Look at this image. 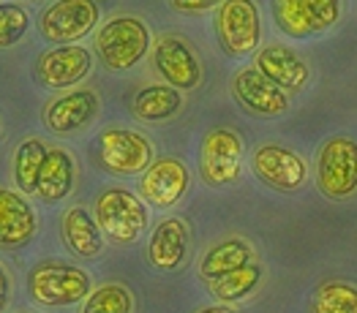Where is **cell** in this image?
<instances>
[{
    "instance_id": "obj_1",
    "label": "cell",
    "mask_w": 357,
    "mask_h": 313,
    "mask_svg": "<svg viewBox=\"0 0 357 313\" xmlns=\"http://www.w3.org/2000/svg\"><path fill=\"white\" fill-rule=\"evenodd\" d=\"M96 57L112 74H128L153 49L148 22L134 14H118L96 33Z\"/></svg>"
},
{
    "instance_id": "obj_2",
    "label": "cell",
    "mask_w": 357,
    "mask_h": 313,
    "mask_svg": "<svg viewBox=\"0 0 357 313\" xmlns=\"http://www.w3.org/2000/svg\"><path fill=\"white\" fill-rule=\"evenodd\" d=\"M90 275L60 259H44L28 273V294L41 308H71L90 294Z\"/></svg>"
},
{
    "instance_id": "obj_3",
    "label": "cell",
    "mask_w": 357,
    "mask_h": 313,
    "mask_svg": "<svg viewBox=\"0 0 357 313\" xmlns=\"http://www.w3.org/2000/svg\"><path fill=\"white\" fill-rule=\"evenodd\" d=\"M96 224L104 231V240H109L118 248L134 245L150 224V210L139 194L128 188H107L96 197Z\"/></svg>"
},
{
    "instance_id": "obj_4",
    "label": "cell",
    "mask_w": 357,
    "mask_h": 313,
    "mask_svg": "<svg viewBox=\"0 0 357 313\" xmlns=\"http://www.w3.org/2000/svg\"><path fill=\"white\" fill-rule=\"evenodd\" d=\"M319 194L330 201H347L357 197V139L347 134L328 137L317 150L314 171Z\"/></svg>"
},
{
    "instance_id": "obj_5",
    "label": "cell",
    "mask_w": 357,
    "mask_h": 313,
    "mask_svg": "<svg viewBox=\"0 0 357 313\" xmlns=\"http://www.w3.org/2000/svg\"><path fill=\"white\" fill-rule=\"evenodd\" d=\"M215 38L227 57L257 55L262 47V11L257 0H224L215 8Z\"/></svg>"
},
{
    "instance_id": "obj_6",
    "label": "cell",
    "mask_w": 357,
    "mask_h": 313,
    "mask_svg": "<svg viewBox=\"0 0 357 313\" xmlns=\"http://www.w3.org/2000/svg\"><path fill=\"white\" fill-rule=\"evenodd\" d=\"M96 161L118 177H137L155 161V150L142 131L112 125L96 137Z\"/></svg>"
},
{
    "instance_id": "obj_7",
    "label": "cell",
    "mask_w": 357,
    "mask_h": 313,
    "mask_svg": "<svg viewBox=\"0 0 357 313\" xmlns=\"http://www.w3.org/2000/svg\"><path fill=\"white\" fill-rule=\"evenodd\" d=\"M270 11L284 36L305 41L338 28L344 0H270Z\"/></svg>"
},
{
    "instance_id": "obj_8",
    "label": "cell",
    "mask_w": 357,
    "mask_h": 313,
    "mask_svg": "<svg viewBox=\"0 0 357 313\" xmlns=\"http://www.w3.org/2000/svg\"><path fill=\"white\" fill-rule=\"evenodd\" d=\"M245 169V144L235 128H213L199 144V174L210 188L235 185Z\"/></svg>"
},
{
    "instance_id": "obj_9",
    "label": "cell",
    "mask_w": 357,
    "mask_h": 313,
    "mask_svg": "<svg viewBox=\"0 0 357 313\" xmlns=\"http://www.w3.org/2000/svg\"><path fill=\"white\" fill-rule=\"evenodd\" d=\"M101 6L98 0H55L38 17V33L44 41L63 47L79 44L98 28Z\"/></svg>"
},
{
    "instance_id": "obj_10",
    "label": "cell",
    "mask_w": 357,
    "mask_h": 313,
    "mask_svg": "<svg viewBox=\"0 0 357 313\" xmlns=\"http://www.w3.org/2000/svg\"><path fill=\"white\" fill-rule=\"evenodd\" d=\"M254 177L278 194H295L308 183V161L298 150L278 142L259 144L251 153Z\"/></svg>"
},
{
    "instance_id": "obj_11",
    "label": "cell",
    "mask_w": 357,
    "mask_h": 313,
    "mask_svg": "<svg viewBox=\"0 0 357 313\" xmlns=\"http://www.w3.org/2000/svg\"><path fill=\"white\" fill-rule=\"evenodd\" d=\"M150 52H153V71L169 87L188 93L202 85V63L188 38L178 33H164L158 36Z\"/></svg>"
},
{
    "instance_id": "obj_12",
    "label": "cell",
    "mask_w": 357,
    "mask_h": 313,
    "mask_svg": "<svg viewBox=\"0 0 357 313\" xmlns=\"http://www.w3.org/2000/svg\"><path fill=\"white\" fill-rule=\"evenodd\" d=\"M232 96L240 104L243 112L259 120H278L289 112L292 107V96L284 93L278 85H273L268 77L254 68V66H243L232 77Z\"/></svg>"
},
{
    "instance_id": "obj_13",
    "label": "cell",
    "mask_w": 357,
    "mask_h": 313,
    "mask_svg": "<svg viewBox=\"0 0 357 313\" xmlns=\"http://www.w3.org/2000/svg\"><path fill=\"white\" fill-rule=\"evenodd\" d=\"M191 188V169L175 158V155H161L139 174V197L145 204L155 210H169Z\"/></svg>"
},
{
    "instance_id": "obj_14",
    "label": "cell",
    "mask_w": 357,
    "mask_h": 313,
    "mask_svg": "<svg viewBox=\"0 0 357 313\" xmlns=\"http://www.w3.org/2000/svg\"><path fill=\"white\" fill-rule=\"evenodd\" d=\"M101 109V101H98V93L90 90V87H79L74 93H63L55 96L44 112H41V123L50 134L55 137H71V134H79L85 131L90 123L98 117Z\"/></svg>"
},
{
    "instance_id": "obj_15",
    "label": "cell",
    "mask_w": 357,
    "mask_h": 313,
    "mask_svg": "<svg viewBox=\"0 0 357 313\" xmlns=\"http://www.w3.org/2000/svg\"><path fill=\"white\" fill-rule=\"evenodd\" d=\"M93 68V52L82 44L52 47L36 60V79L47 90H66L79 85Z\"/></svg>"
},
{
    "instance_id": "obj_16",
    "label": "cell",
    "mask_w": 357,
    "mask_h": 313,
    "mask_svg": "<svg viewBox=\"0 0 357 313\" xmlns=\"http://www.w3.org/2000/svg\"><path fill=\"white\" fill-rule=\"evenodd\" d=\"M254 68H259L273 85H278L289 96L303 93L311 82L308 60L300 55L298 49H292L289 44H281V41H270L265 47H259V52L254 57Z\"/></svg>"
},
{
    "instance_id": "obj_17",
    "label": "cell",
    "mask_w": 357,
    "mask_h": 313,
    "mask_svg": "<svg viewBox=\"0 0 357 313\" xmlns=\"http://www.w3.org/2000/svg\"><path fill=\"white\" fill-rule=\"evenodd\" d=\"M188 251H191V231L183 218L169 215L153 227L148 237L150 267H155L161 273H175L180 267H185Z\"/></svg>"
},
{
    "instance_id": "obj_18",
    "label": "cell",
    "mask_w": 357,
    "mask_h": 313,
    "mask_svg": "<svg viewBox=\"0 0 357 313\" xmlns=\"http://www.w3.org/2000/svg\"><path fill=\"white\" fill-rule=\"evenodd\" d=\"M38 231L36 210L22 191L0 185V251H20Z\"/></svg>"
},
{
    "instance_id": "obj_19",
    "label": "cell",
    "mask_w": 357,
    "mask_h": 313,
    "mask_svg": "<svg viewBox=\"0 0 357 313\" xmlns=\"http://www.w3.org/2000/svg\"><path fill=\"white\" fill-rule=\"evenodd\" d=\"M60 237L68 254L77 259H98L104 254V231L96 224V215L82 204H74L63 213Z\"/></svg>"
},
{
    "instance_id": "obj_20",
    "label": "cell",
    "mask_w": 357,
    "mask_h": 313,
    "mask_svg": "<svg viewBox=\"0 0 357 313\" xmlns=\"http://www.w3.org/2000/svg\"><path fill=\"white\" fill-rule=\"evenodd\" d=\"M74 185H77L74 155L68 150H63V147H52L47 161H44L41 177H38L36 199L44 201V204H58V201L68 199L74 194Z\"/></svg>"
},
{
    "instance_id": "obj_21",
    "label": "cell",
    "mask_w": 357,
    "mask_h": 313,
    "mask_svg": "<svg viewBox=\"0 0 357 313\" xmlns=\"http://www.w3.org/2000/svg\"><path fill=\"white\" fill-rule=\"evenodd\" d=\"M254 261V245L243 237H224L218 243H213L208 251L199 259V278L213 281L221 278L232 270H240L245 264Z\"/></svg>"
},
{
    "instance_id": "obj_22",
    "label": "cell",
    "mask_w": 357,
    "mask_h": 313,
    "mask_svg": "<svg viewBox=\"0 0 357 313\" xmlns=\"http://www.w3.org/2000/svg\"><path fill=\"white\" fill-rule=\"evenodd\" d=\"M183 104H185V101H183V93L175 90V87L148 85L134 96V101H131V114H134L137 120H142V123L158 125V123L175 120L180 114V109H183Z\"/></svg>"
},
{
    "instance_id": "obj_23",
    "label": "cell",
    "mask_w": 357,
    "mask_h": 313,
    "mask_svg": "<svg viewBox=\"0 0 357 313\" xmlns=\"http://www.w3.org/2000/svg\"><path fill=\"white\" fill-rule=\"evenodd\" d=\"M47 155H50V147L41 142L38 137H28V139H22V142L17 144L14 161H11V177H14L17 188L25 197H36L38 177H41Z\"/></svg>"
},
{
    "instance_id": "obj_24",
    "label": "cell",
    "mask_w": 357,
    "mask_h": 313,
    "mask_svg": "<svg viewBox=\"0 0 357 313\" xmlns=\"http://www.w3.org/2000/svg\"><path fill=\"white\" fill-rule=\"evenodd\" d=\"M262 278H265L262 264L251 261V264H245V267H240V270H232V273H227V275H221V278H213V281H205V284H208V291L218 303L235 305L240 300H248V297L259 289Z\"/></svg>"
},
{
    "instance_id": "obj_25",
    "label": "cell",
    "mask_w": 357,
    "mask_h": 313,
    "mask_svg": "<svg viewBox=\"0 0 357 313\" xmlns=\"http://www.w3.org/2000/svg\"><path fill=\"white\" fill-rule=\"evenodd\" d=\"M311 313H357V284L322 281L311 294Z\"/></svg>"
},
{
    "instance_id": "obj_26",
    "label": "cell",
    "mask_w": 357,
    "mask_h": 313,
    "mask_svg": "<svg viewBox=\"0 0 357 313\" xmlns=\"http://www.w3.org/2000/svg\"><path fill=\"white\" fill-rule=\"evenodd\" d=\"M79 313H134V294L123 284H101L79 303Z\"/></svg>"
},
{
    "instance_id": "obj_27",
    "label": "cell",
    "mask_w": 357,
    "mask_h": 313,
    "mask_svg": "<svg viewBox=\"0 0 357 313\" xmlns=\"http://www.w3.org/2000/svg\"><path fill=\"white\" fill-rule=\"evenodd\" d=\"M30 30V14L25 6L17 3H0V52L20 44Z\"/></svg>"
},
{
    "instance_id": "obj_28",
    "label": "cell",
    "mask_w": 357,
    "mask_h": 313,
    "mask_svg": "<svg viewBox=\"0 0 357 313\" xmlns=\"http://www.w3.org/2000/svg\"><path fill=\"white\" fill-rule=\"evenodd\" d=\"M221 3H224V0H169V6H172L178 14H191V17L215 11Z\"/></svg>"
},
{
    "instance_id": "obj_29",
    "label": "cell",
    "mask_w": 357,
    "mask_h": 313,
    "mask_svg": "<svg viewBox=\"0 0 357 313\" xmlns=\"http://www.w3.org/2000/svg\"><path fill=\"white\" fill-rule=\"evenodd\" d=\"M8 303H11V275H8V270L0 264V313L8 308Z\"/></svg>"
},
{
    "instance_id": "obj_30",
    "label": "cell",
    "mask_w": 357,
    "mask_h": 313,
    "mask_svg": "<svg viewBox=\"0 0 357 313\" xmlns=\"http://www.w3.org/2000/svg\"><path fill=\"white\" fill-rule=\"evenodd\" d=\"M191 313H238L232 305H227V303H215V305H202V308H197V311Z\"/></svg>"
},
{
    "instance_id": "obj_31",
    "label": "cell",
    "mask_w": 357,
    "mask_h": 313,
    "mask_svg": "<svg viewBox=\"0 0 357 313\" xmlns=\"http://www.w3.org/2000/svg\"><path fill=\"white\" fill-rule=\"evenodd\" d=\"M28 3H44V0H28Z\"/></svg>"
},
{
    "instance_id": "obj_32",
    "label": "cell",
    "mask_w": 357,
    "mask_h": 313,
    "mask_svg": "<svg viewBox=\"0 0 357 313\" xmlns=\"http://www.w3.org/2000/svg\"><path fill=\"white\" fill-rule=\"evenodd\" d=\"M0 134H3V123H0Z\"/></svg>"
}]
</instances>
